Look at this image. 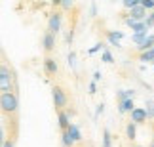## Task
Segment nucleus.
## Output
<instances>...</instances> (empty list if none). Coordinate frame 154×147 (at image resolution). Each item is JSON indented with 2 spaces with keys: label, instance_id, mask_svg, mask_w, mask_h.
Listing matches in <instances>:
<instances>
[{
  "label": "nucleus",
  "instance_id": "1",
  "mask_svg": "<svg viewBox=\"0 0 154 147\" xmlns=\"http://www.w3.org/2000/svg\"><path fill=\"white\" fill-rule=\"evenodd\" d=\"M0 109L6 115H14L19 109V99L15 92H0Z\"/></svg>",
  "mask_w": 154,
  "mask_h": 147
},
{
  "label": "nucleus",
  "instance_id": "2",
  "mask_svg": "<svg viewBox=\"0 0 154 147\" xmlns=\"http://www.w3.org/2000/svg\"><path fill=\"white\" fill-rule=\"evenodd\" d=\"M14 88V73L10 67L0 65V92H11Z\"/></svg>",
  "mask_w": 154,
  "mask_h": 147
},
{
  "label": "nucleus",
  "instance_id": "3",
  "mask_svg": "<svg viewBox=\"0 0 154 147\" xmlns=\"http://www.w3.org/2000/svg\"><path fill=\"white\" fill-rule=\"evenodd\" d=\"M51 99H53L55 109H63L65 105H67V101H69L67 94H65V90H63L61 86H53L51 88Z\"/></svg>",
  "mask_w": 154,
  "mask_h": 147
},
{
  "label": "nucleus",
  "instance_id": "4",
  "mask_svg": "<svg viewBox=\"0 0 154 147\" xmlns=\"http://www.w3.org/2000/svg\"><path fill=\"white\" fill-rule=\"evenodd\" d=\"M61 25H63V15L59 14V11H53L50 15V19H48V33L57 34L61 31Z\"/></svg>",
  "mask_w": 154,
  "mask_h": 147
},
{
  "label": "nucleus",
  "instance_id": "5",
  "mask_svg": "<svg viewBox=\"0 0 154 147\" xmlns=\"http://www.w3.org/2000/svg\"><path fill=\"white\" fill-rule=\"evenodd\" d=\"M129 117H131V122H135V124H145L146 122L145 107H133L131 111H129Z\"/></svg>",
  "mask_w": 154,
  "mask_h": 147
},
{
  "label": "nucleus",
  "instance_id": "6",
  "mask_svg": "<svg viewBox=\"0 0 154 147\" xmlns=\"http://www.w3.org/2000/svg\"><path fill=\"white\" fill-rule=\"evenodd\" d=\"M69 134V138L72 139L74 143H78V142H82V130H80V126L78 124H74V122H70V124L67 126V130H65Z\"/></svg>",
  "mask_w": 154,
  "mask_h": 147
},
{
  "label": "nucleus",
  "instance_id": "7",
  "mask_svg": "<svg viewBox=\"0 0 154 147\" xmlns=\"http://www.w3.org/2000/svg\"><path fill=\"white\" fill-rule=\"evenodd\" d=\"M146 14H149V11H146L141 4L129 8V19H133V21H143L145 17H146Z\"/></svg>",
  "mask_w": 154,
  "mask_h": 147
},
{
  "label": "nucleus",
  "instance_id": "8",
  "mask_svg": "<svg viewBox=\"0 0 154 147\" xmlns=\"http://www.w3.org/2000/svg\"><path fill=\"white\" fill-rule=\"evenodd\" d=\"M106 38H109L110 46L120 48V46H122V40H124V33L122 31H109V33H106Z\"/></svg>",
  "mask_w": 154,
  "mask_h": 147
},
{
  "label": "nucleus",
  "instance_id": "9",
  "mask_svg": "<svg viewBox=\"0 0 154 147\" xmlns=\"http://www.w3.org/2000/svg\"><path fill=\"white\" fill-rule=\"evenodd\" d=\"M42 46H44L46 52L55 50V34H51V33L46 31V33H44V38H42Z\"/></svg>",
  "mask_w": 154,
  "mask_h": 147
},
{
  "label": "nucleus",
  "instance_id": "10",
  "mask_svg": "<svg viewBox=\"0 0 154 147\" xmlns=\"http://www.w3.org/2000/svg\"><path fill=\"white\" fill-rule=\"evenodd\" d=\"M57 124H59L61 130H67V126L70 124V115L67 113V111L59 109V113H57Z\"/></svg>",
  "mask_w": 154,
  "mask_h": 147
},
{
  "label": "nucleus",
  "instance_id": "11",
  "mask_svg": "<svg viewBox=\"0 0 154 147\" xmlns=\"http://www.w3.org/2000/svg\"><path fill=\"white\" fill-rule=\"evenodd\" d=\"M44 71H46V75H55L57 71H59V67H57V61L53 59V57H46L44 59Z\"/></svg>",
  "mask_w": 154,
  "mask_h": 147
},
{
  "label": "nucleus",
  "instance_id": "12",
  "mask_svg": "<svg viewBox=\"0 0 154 147\" xmlns=\"http://www.w3.org/2000/svg\"><path fill=\"white\" fill-rule=\"evenodd\" d=\"M126 25L131 29L133 33H141V31H149L145 25V21H133V19H129V17H126Z\"/></svg>",
  "mask_w": 154,
  "mask_h": 147
},
{
  "label": "nucleus",
  "instance_id": "13",
  "mask_svg": "<svg viewBox=\"0 0 154 147\" xmlns=\"http://www.w3.org/2000/svg\"><path fill=\"white\" fill-rule=\"evenodd\" d=\"M135 107V103H133V99H120L118 101V113H129Z\"/></svg>",
  "mask_w": 154,
  "mask_h": 147
},
{
  "label": "nucleus",
  "instance_id": "14",
  "mask_svg": "<svg viewBox=\"0 0 154 147\" xmlns=\"http://www.w3.org/2000/svg\"><path fill=\"white\" fill-rule=\"evenodd\" d=\"M152 46H154V34H152V33H149V37H146L143 42L137 46V50H139V52H145V50H150Z\"/></svg>",
  "mask_w": 154,
  "mask_h": 147
},
{
  "label": "nucleus",
  "instance_id": "15",
  "mask_svg": "<svg viewBox=\"0 0 154 147\" xmlns=\"http://www.w3.org/2000/svg\"><path fill=\"white\" fill-rule=\"evenodd\" d=\"M126 134H128V138L131 139V142H133V139H137V124L129 120V124L126 126Z\"/></svg>",
  "mask_w": 154,
  "mask_h": 147
},
{
  "label": "nucleus",
  "instance_id": "16",
  "mask_svg": "<svg viewBox=\"0 0 154 147\" xmlns=\"http://www.w3.org/2000/svg\"><path fill=\"white\" fill-rule=\"evenodd\" d=\"M146 37H149V31H141V33H133V34H131V42L139 46V44L143 42V40H145Z\"/></svg>",
  "mask_w": 154,
  "mask_h": 147
},
{
  "label": "nucleus",
  "instance_id": "17",
  "mask_svg": "<svg viewBox=\"0 0 154 147\" xmlns=\"http://www.w3.org/2000/svg\"><path fill=\"white\" fill-rule=\"evenodd\" d=\"M116 97H118V101L120 99H133L135 92L133 90H120V92H116Z\"/></svg>",
  "mask_w": 154,
  "mask_h": 147
},
{
  "label": "nucleus",
  "instance_id": "18",
  "mask_svg": "<svg viewBox=\"0 0 154 147\" xmlns=\"http://www.w3.org/2000/svg\"><path fill=\"white\" fill-rule=\"evenodd\" d=\"M145 113H146V120H152L154 119V101H146V105H145Z\"/></svg>",
  "mask_w": 154,
  "mask_h": 147
},
{
  "label": "nucleus",
  "instance_id": "19",
  "mask_svg": "<svg viewBox=\"0 0 154 147\" xmlns=\"http://www.w3.org/2000/svg\"><path fill=\"white\" fill-rule=\"evenodd\" d=\"M101 61H105V63H114V56H112V52L110 50H103L101 52Z\"/></svg>",
  "mask_w": 154,
  "mask_h": 147
},
{
  "label": "nucleus",
  "instance_id": "20",
  "mask_svg": "<svg viewBox=\"0 0 154 147\" xmlns=\"http://www.w3.org/2000/svg\"><path fill=\"white\" fill-rule=\"evenodd\" d=\"M103 147H112V136L106 128L103 130Z\"/></svg>",
  "mask_w": 154,
  "mask_h": 147
},
{
  "label": "nucleus",
  "instance_id": "21",
  "mask_svg": "<svg viewBox=\"0 0 154 147\" xmlns=\"http://www.w3.org/2000/svg\"><path fill=\"white\" fill-rule=\"evenodd\" d=\"M61 143H63V147H72L74 145V142L69 138V134L63 130V134H61Z\"/></svg>",
  "mask_w": 154,
  "mask_h": 147
},
{
  "label": "nucleus",
  "instance_id": "22",
  "mask_svg": "<svg viewBox=\"0 0 154 147\" xmlns=\"http://www.w3.org/2000/svg\"><path fill=\"white\" fill-rule=\"evenodd\" d=\"M103 50H105V44H103V42H97V44H93L91 48L88 50V54L93 56V54H97V52H103Z\"/></svg>",
  "mask_w": 154,
  "mask_h": 147
},
{
  "label": "nucleus",
  "instance_id": "23",
  "mask_svg": "<svg viewBox=\"0 0 154 147\" xmlns=\"http://www.w3.org/2000/svg\"><path fill=\"white\" fill-rule=\"evenodd\" d=\"M145 25H146V29H152L154 27V10L150 11V14H146V17H145Z\"/></svg>",
  "mask_w": 154,
  "mask_h": 147
},
{
  "label": "nucleus",
  "instance_id": "24",
  "mask_svg": "<svg viewBox=\"0 0 154 147\" xmlns=\"http://www.w3.org/2000/svg\"><path fill=\"white\" fill-rule=\"evenodd\" d=\"M139 4L143 6V8H145L146 11H152V10H154V0H141Z\"/></svg>",
  "mask_w": 154,
  "mask_h": 147
},
{
  "label": "nucleus",
  "instance_id": "25",
  "mask_svg": "<svg viewBox=\"0 0 154 147\" xmlns=\"http://www.w3.org/2000/svg\"><path fill=\"white\" fill-rule=\"evenodd\" d=\"M139 2L141 0H122V6L126 10H129V8H133V6H139Z\"/></svg>",
  "mask_w": 154,
  "mask_h": 147
},
{
  "label": "nucleus",
  "instance_id": "26",
  "mask_svg": "<svg viewBox=\"0 0 154 147\" xmlns=\"http://www.w3.org/2000/svg\"><path fill=\"white\" fill-rule=\"evenodd\" d=\"M69 67L70 69H76V54H74V52H70V54H69Z\"/></svg>",
  "mask_w": 154,
  "mask_h": 147
},
{
  "label": "nucleus",
  "instance_id": "27",
  "mask_svg": "<svg viewBox=\"0 0 154 147\" xmlns=\"http://www.w3.org/2000/svg\"><path fill=\"white\" fill-rule=\"evenodd\" d=\"M74 6V0H61V8L63 10H70Z\"/></svg>",
  "mask_w": 154,
  "mask_h": 147
},
{
  "label": "nucleus",
  "instance_id": "28",
  "mask_svg": "<svg viewBox=\"0 0 154 147\" xmlns=\"http://www.w3.org/2000/svg\"><path fill=\"white\" fill-rule=\"evenodd\" d=\"M2 147H15V143H14V139H11V138H6L4 143H2Z\"/></svg>",
  "mask_w": 154,
  "mask_h": 147
},
{
  "label": "nucleus",
  "instance_id": "29",
  "mask_svg": "<svg viewBox=\"0 0 154 147\" xmlns=\"http://www.w3.org/2000/svg\"><path fill=\"white\" fill-rule=\"evenodd\" d=\"M90 94H91V96H93V94H97V82H90Z\"/></svg>",
  "mask_w": 154,
  "mask_h": 147
},
{
  "label": "nucleus",
  "instance_id": "30",
  "mask_svg": "<svg viewBox=\"0 0 154 147\" xmlns=\"http://www.w3.org/2000/svg\"><path fill=\"white\" fill-rule=\"evenodd\" d=\"M72 40H74V31L70 29V31L67 33V42H69V44H72Z\"/></svg>",
  "mask_w": 154,
  "mask_h": 147
},
{
  "label": "nucleus",
  "instance_id": "31",
  "mask_svg": "<svg viewBox=\"0 0 154 147\" xmlns=\"http://www.w3.org/2000/svg\"><path fill=\"white\" fill-rule=\"evenodd\" d=\"M90 15H91V17H95V15H97V6H95V4H91V8H90Z\"/></svg>",
  "mask_w": 154,
  "mask_h": 147
},
{
  "label": "nucleus",
  "instance_id": "32",
  "mask_svg": "<svg viewBox=\"0 0 154 147\" xmlns=\"http://www.w3.org/2000/svg\"><path fill=\"white\" fill-rule=\"evenodd\" d=\"M103 111H105V105H103V103H99V105H97V111H95V115H103Z\"/></svg>",
  "mask_w": 154,
  "mask_h": 147
},
{
  "label": "nucleus",
  "instance_id": "33",
  "mask_svg": "<svg viewBox=\"0 0 154 147\" xmlns=\"http://www.w3.org/2000/svg\"><path fill=\"white\" fill-rule=\"evenodd\" d=\"M99 80H101V73L95 71V73H93V82H99Z\"/></svg>",
  "mask_w": 154,
  "mask_h": 147
},
{
  "label": "nucleus",
  "instance_id": "34",
  "mask_svg": "<svg viewBox=\"0 0 154 147\" xmlns=\"http://www.w3.org/2000/svg\"><path fill=\"white\" fill-rule=\"evenodd\" d=\"M4 139H6V138H4V128L0 126V147H2V143H4Z\"/></svg>",
  "mask_w": 154,
  "mask_h": 147
},
{
  "label": "nucleus",
  "instance_id": "35",
  "mask_svg": "<svg viewBox=\"0 0 154 147\" xmlns=\"http://www.w3.org/2000/svg\"><path fill=\"white\" fill-rule=\"evenodd\" d=\"M51 4L53 6H61V0H51Z\"/></svg>",
  "mask_w": 154,
  "mask_h": 147
},
{
  "label": "nucleus",
  "instance_id": "36",
  "mask_svg": "<svg viewBox=\"0 0 154 147\" xmlns=\"http://www.w3.org/2000/svg\"><path fill=\"white\" fill-rule=\"evenodd\" d=\"M150 147H154V139H152V145H150Z\"/></svg>",
  "mask_w": 154,
  "mask_h": 147
},
{
  "label": "nucleus",
  "instance_id": "37",
  "mask_svg": "<svg viewBox=\"0 0 154 147\" xmlns=\"http://www.w3.org/2000/svg\"><path fill=\"white\" fill-rule=\"evenodd\" d=\"M135 147H141V145H135Z\"/></svg>",
  "mask_w": 154,
  "mask_h": 147
}]
</instances>
